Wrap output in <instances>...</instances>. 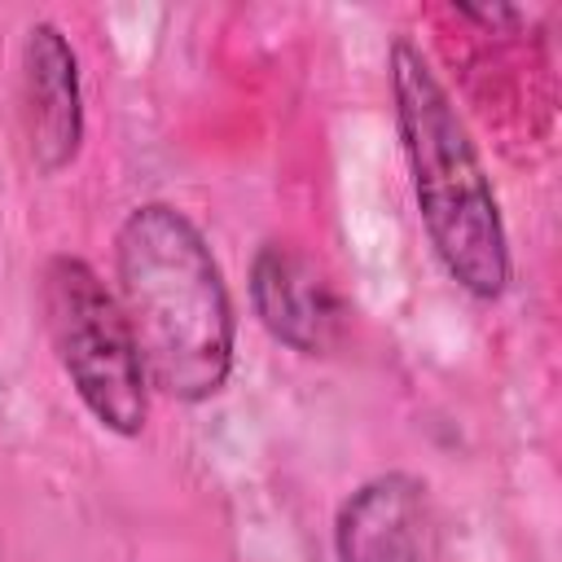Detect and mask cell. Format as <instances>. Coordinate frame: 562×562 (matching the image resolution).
<instances>
[{
  "label": "cell",
  "mask_w": 562,
  "mask_h": 562,
  "mask_svg": "<svg viewBox=\"0 0 562 562\" xmlns=\"http://www.w3.org/2000/svg\"><path fill=\"white\" fill-rule=\"evenodd\" d=\"M114 277L149 386L211 400L233 373L237 316L206 233L171 202H140L114 233Z\"/></svg>",
  "instance_id": "1"
},
{
  "label": "cell",
  "mask_w": 562,
  "mask_h": 562,
  "mask_svg": "<svg viewBox=\"0 0 562 562\" xmlns=\"http://www.w3.org/2000/svg\"><path fill=\"white\" fill-rule=\"evenodd\" d=\"M391 97L413 198L439 263L474 299H501L509 285V233L492 176L443 79L408 35L391 44Z\"/></svg>",
  "instance_id": "2"
},
{
  "label": "cell",
  "mask_w": 562,
  "mask_h": 562,
  "mask_svg": "<svg viewBox=\"0 0 562 562\" xmlns=\"http://www.w3.org/2000/svg\"><path fill=\"white\" fill-rule=\"evenodd\" d=\"M44 329L83 408L114 435H140L149 417V378L119 307V294L79 255H53L40 272Z\"/></svg>",
  "instance_id": "3"
},
{
  "label": "cell",
  "mask_w": 562,
  "mask_h": 562,
  "mask_svg": "<svg viewBox=\"0 0 562 562\" xmlns=\"http://www.w3.org/2000/svg\"><path fill=\"white\" fill-rule=\"evenodd\" d=\"M18 123L35 171L53 176L75 162L83 145V83L79 53L48 18L22 31L18 48Z\"/></svg>",
  "instance_id": "4"
},
{
  "label": "cell",
  "mask_w": 562,
  "mask_h": 562,
  "mask_svg": "<svg viewBox=\"0 0 562 562\" xmlns=\"http://www.w3.org/2000/svg\"><path fill=\"white\" fill-rule=\"evenodd\" d=\"M338 562H443V531L430 487L391 470L364 479L334 518Z\"/></svg>",
  "instance_id": "5"
},
{
  "label": "cell",
  "mask_w": 562,
  "mask_h": 562,
  "mask_svg": "<svg viewBox=\"0 0 562 562\" xmlns=\"http://www.w3.org/2000/svg\"><path fill=\"white\" fill-rule=\"evenodd\" d=\"M250 303L259 325L299 356H325L347 334V303L303 250L263 241L250 259Z\"/></svg>",
  "instance_id": "6"
}]
</instances>
